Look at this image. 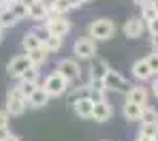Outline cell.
Returning <instances> with one entry per match:
<instances>
[{
    "instance_id": "cell-30",
    "label": "cell",
    "mask_w": 158,
    "mask_h": 141,
    "mask_svg": "<svg viewBox=\"0 0 158 141\" xmlns=\"http://www.w3.org/2000/svg\"><path fill=\"white\" fill-rule=\"evenodd\" d=\"M145 60H148V66L152 68V73H154V75H158V52L150 54V56L145 58Z\"/></svg>"
},
{
    "instance_id": "cell-27",
    "label": "cell",
    "mask_w": 158,
    "mask_h": 141,
    "mask_svg": "<svg viewBox=\"0 0 158 141\" xmlns=\"http://www.w3.org/2000/svg\"><path fill=\"white\" fill-rule=\"evenodd\" d=\"M139 133H141V135H145L148 139H154V135L158 133V124H141Z\"/></svg>"
},
{
    "instance_id": "cell-3",
    "label": "cell",
    "mask_w": 158,
    "mask_h": 141,
    "mask_svg": "<svg viewBox=\"0 0 158 141\" xmlns=\"http://www.w3.org/2000/svg\"><path fill=\"white\" fill-rule=\"evenodd\" d=\"M11 118H17V115H24V111L28 109V98L19 92V88H11L9 94H6V107H4Z\"/></svg>"
},
{
    "instance_id": "cell-7",
    "label": "cell",
    "mask_w": 158,
    "mask_h": 141,
    "mask_svg": "<svg viewBox=\"0 0 158 141\" xmlns=\"http://www.w3.org/2000/svg\"><path fill=\"white\" fill-rule=\"evenodd\" d=\"M56 71H58L69 84H75L79 79V75H81V66H79V62L75 58H62V60L58 62Z\"/></svg>"
},
{
    "instance_id": "cell-32",
    "label": "cell",
    "mask_w": 158,
    "mask_h": 141,
    "mask_svg": "<svg viewBox=\"0 0 158 141\" xmlns=\"http://www.w3.org/2000/svg\"><path fill=\"white\" fill-rule=\"evenodd\" d=\"M9 120H11V115L6 109H0V126H9Z\"/></svg>"
},
{
    "instance_id": "cell-31",
    "label": "cell",
    "mask_w": 158,
    "mask_h": 141,
    "mask_svg": "<svg viewBox=\"0 0 158 141\" xmlns=\"http://www.w3.org/2000/svg\"><path fill=\"white\" fill-rule=\"evenodd\" d=\"M145 28H148L150 34H158V17H156V19H152V22H148Z\"/></svg>"
},
{
    "instance_id": "cell-39",
    "label": "cell",
    "mask_w": 158,
    "mask_h": 141,
    "mask_svg": "<svg viewBox=\"0 0 158 141\" xmlns=\"http://www.w3.org/2000/svg\"><path fill=\"white\" fill-rule=\"evenodd\" d=\"M132 2H135L137 6H141V4H143V2H148V0H132Z\"/></svg>"
},
{
    "instance_id": "cell-33",
    "label": "cell",
    "mask_w": 158,
    "mask_h": 141,
    "mask_svg": "<svg viewBox=\"0 0 158 141\" xmlns=\"http://www.w3.org/2000/svg\"><path fill=\"white\" fill-rule=\"evenodd\" d=\"M9 135H13V133H11V128H9V126H0V141H4Z\"/></svg>"
},
{
    "instance_id": "cell-21",
    "label": "cell",
    "mask_w": 158,
    "mask_h": 141,
    "mask_svg": "<svg viewBox=\"0 0 158 141\" xmlns=\"http://www.w3.org/2000/svg\"><path fill=\"white\" fill-rule=\"evenodd\" d=\"M62 45H64V39L62 36H53V34H49V39L43 43V47L47 49V54H58L62 49Z\"/></svg>"
},
{
    "instance_id": "cell-41",
    "label": "cell",
    "mask_w": 158,
    "mask_h": 141,
    "mask_svg": "<svg viewBox=\"0 0 158 141\" xmlns=\"http://www.w3.org/2000/svg\"><path fill=\"white\" fill-rule=\"evenodd\" d=\"M2 32H4V28H2V24H0V41H2Z\"/></svg>"
},
{
    "instance_id": "cell-12",
    "label": "cell",
    "mask_w": 158,
    "mask_h": 141,
    "mask_svg": "<svg viewBox=\"0 0 158 141\" xmlns=\"http://www.w3.org/2000/svg\"><path fill=\"white\" fill-rule=\"evenodd\" d=\"M131 73H132V77H135L137 81H150V79L154 77V73H152V68L148 66V60H145V58H141V60H137V62L132 64Z\"/></svg>"
},
{
    "instance_id": "cell-26",
    "label": "cell",
    "mask_w": 158,
    "mask_h": 141,
    "mask_svg": "<svg viewBox=\"0 0 158 141\" xmlns=\"http://www.w3.org/2000/svg\"><path fill=\"white\" fill-rule=\"evenodd\" d=\"M17 88H19V92L26 96V98H30L32 96V92L39 88V84H28V81H17Z\"/></svg>"
},
{
    "instance_id": "cell-4",
    "label": "cell",
    "mask_w": 158,
    "mask_h": 141,
    "mask_svg": "<svg viewBox=\"0 0 158 141\" xmlns=\"http://www.w3.org/2000/svg\"><path fill=\"white\" fill-rule=\"evenodd\" d=\"M73 56L75 60H92L96 58V41L85 36H79L77 41L73 43Z\"/></svg>"
},
{
    "instance_id": "cell-9",
    "label": "cell",
    "mask_w": 158,
    "mask_h": 141,
    "mask_svg": "<svg viewBox=\"0 0 158 141\" xmlns=\"http://www.w3.org/2000/svg\"><path fill=\"white\" fill-rule=\"evenodd\" d=\"M122 32H124V36H128V39H139V36H143V32H145V22L141 19V15H132V17H128V19L124 22Z\"/></svg>"
},
{
    "instance_id": "cell-5",
    "label": "cell",
    "mask_w": 158,
    "mask_h": 141,
    "mask_svg": "<svg viewBox=\"0 0 158 141\" xmlns=\"http://www.w3.org/2000/svg\"><path fill=\"white\" fill-rule=\"evenodd\" d=\"M103 88H105L107 92H120V94H126V92L131 90V84H128L118 71L109 68L107 75L103 77Z\"/></svg>"
},
{
    "instance_id": "cell-16",
    "label": "cell",
    "mask_w": 158,
    "mask_h": 141,
    "mask_svg": "<svg viewBox=\"0 0 158 141\" xmlns=\"http://www.w3.org/2000/svg\"><path fill=\"white\" fill-rule=\"evenodd\" d=\"M145 105H135V103H124L122 107V115L126 122H141V113H143Z\"/></svg>"
},
{
    "instance_id": "cell-35",
    "label": "cell",
    "mask_w": 158,
    "mask_h": 141,
    "mask_svg": "<svg viewBox=\"0 0 158 141\" xmlns=\"http://www.w3.org/2000/svg\"><path fill=\"white\" fill-rule=\"evenodd\" d=\"M150 43H152V49L158 52V34H152V36H150Z\"/></svg>"
},
{
    "instance_id": "cell-29",
    "label": "cell",
    "mask_w": 158,
    "mask_h": 141,
    "mask_svg": "<svg viewBox=\"0 0 158 141\" xmlns=\"http://www.w3.org/2000/svg\"><path fill=\"white\" fill-rule=\"evenodd\" d=\"M88 96L94 103H101V101H107V90H88Z\"/></svg>"
},
{
    "instance_id": "cell-8",
    "label": "cell",
    "mask_w": 158,
    "mask_h": 141,
    "mask_svg": "<svg viewBox=\"0 0 158 141\" xmlns=\"http://www.w3.org/2000/svg\"><path fill=\"white\" fill-rule=\"evenodd\" d=\"M32 64H30V58L28 54H17V56L11 58V62L6 64V73H9V77H13V79H19L24 73H26L28 68H30Z\"/></svg>"
},
{
    "instance_id": "cell-14",
    "label": "cell",
    "mask_w": 158,
    "mask_h": 141,
    "mask_svg": "<svg viewBox=\"0 0 158 141\" xmlns=\"http://www.w3.org/2000/svg\"><path fill=\"white\" fill-rule=\"evenodd\" d=\"M126 103H135V105H148V88L141 84L131 85V90L126 92Z\"/></svg>"
},
{
    "instance_id": "cell-24",
    "label": "cell",
    "mask_w": 158,
    "mask_h": 141,
    "mask_svg": "<svg viewBox=\"0 0 158 141\" xmlns=\"http://www.w3.org/2000/svg\"><path fill=\"white\" fill-rule=\"evenodd\" d=\"M9 9L15 13V17H17L19 22H22V19H28V6H26V4H22L19 0H11Z\"/></svg>"
},
{
    "instance_id": "cell-6",
    "label": "cell",
    "mask_w": 158,
    "mask_h": 141,
    "mask_svg": "<svg viewBox=\"0 0 158 141\" xmlns=\"http://www.w3.org/2000/svg\"><path fill=\"white\" fill-rule=\"evenodd\" d=\"M45 28L49 30V34L64 39L73 30V24H71V19H66V15H49L45 22Z\"/></svg>"
},
{
    "instance_id": "cell-22",
    "label": "cell",
    "mask_w": 158,
    "mask_h": 141,
    "mask_svg": "<svg viewBox=\"0 0 158 141\" xmlns=\"http://www.w3.org/2000/svg\"><path fill=\"white\" fill-rule=\"evenodd\" d=\"M158 17V13H156V9H154V4L148 0V2H143L141 4V19L148 24V22H152V19H156Z\"/></svg>"
},
{
    "instance_id": "cell-11",
    "label": "cell",
    "mask_w": 158,
    "mask_h": 141,
    "mask_svg": "<svg viewBox=\"0 0 158 141\" xmlns=\"http://www.w3.org/2000/svg\"><path fill=\"white\" fill-rule=\"evenodd\" d=\"M47 17H49V11H47V6H45L43 0H36L34 4L28 6V19H32L36 24H45Z\"/></svg>"
},
{
    "instance_id": "cell-34",
    "label": "cell",
    "mask_w": 158,
    "mask_h": 141,
    "mask_svg": "<svg viewBox=\"0 0 158 141\" xmlns=\"http://www.w3.org/2000/svg\"><path fill=\"white\" fill-rule=\"evenodd\" d=\"M152 94L158 98V75H156V77H152Z\"/></svg>"
},
{
    "instance_id": "cell-42",
    "label": "cell",
    "mask_w": 158,
    "mask_h": 141,
    "mask_svg": "<svg viewBox=\"0 0 158 141\" xmlns=\"http://www.w3.org/2000/svg\"><path fill=\"white\" fill-rule=\"evenodd\" d=\"M152 141H158V133H156V135H154V139H152Z\"/></svg>"
},
{
    "instance_id": "cell-36",
    "label": "cell",
    "mask_w": 158,
    "mask_h": 141,
    "mask_svg": "<svg viewBox=\"0 0 158 141\" xmlns=\"http://www.w3.org/2000/svg\"><path fill=\"white\" fill-rule=\"evenodd\" d=\"M9 4H11V0H0V11H2V9H6Z\"/></svg>"
},
{
    "instance_id": "cell-18",
    "label": "cell",
    "mask_w": 158,
    "mask_h": 141,
    "mask_svg": "<svg viewBox=\"0 0 158 141\" xmlns=\"http://www.w3.org/2000/svg\"><path fill=\"white\" fill-rule=\"evenodd\" d=\"M41 47V41L36 39V34H34V30H30L24 34V39H22V49H24V54L28 52H34V49H39Z\"/></svg>"
},
{
    "instance_id": "cell-1",
    "label": "cell",
    "mask_w": 158,
    "mask_h": 141,
    "mask_svg": "<svg viewBox=\"0 0 158 141\" xmlns=\"http://www.w3.org/2000/svg\"><path fill=\"white\" fill-rule=\"evenodd\" d=\"M115 30H118V26H115L111 19H107V17H98V19L90 22V26H88V36L94 39L96 43H101V41H109V39H113Z\"/></svg>"
},
{
    "instance_id": "cell-25",
    "label": "cell",
    "mask_w": 158,
    "mask_h": 141,
    "mask_svg": "<svg viewBox=\"0 0 158 141\" xmlns=\"http://www.w3.org/2000/svg\"><path fill=\"white\" fill-rule=\"evenodd\" d=\"M141 124H158V111L154 107H143V113H141Z\"/></svg>"
},
{
    "instance_id": "cell-23",
    "label": "cell",
    "mask_w": 158,
    "mask_h": 141,
    "mask_svg": "<svg viewBox=\"0 0 158 141\" xmlns=\"http://www.w3.org/2000/svg\"><path fill=\"white\" fill-rule=\"evenodd\" d=\"M39 79H41V68L39 66H30L26 73L17 79V81H28V84H39Z\"/></svg>"
},
{
    "instance_id": "cell-28",
    "label": "cell",
    "mask_w": 158,
    "mask_h": 141,
    "mask_svg": "<svg viewBox=\"0 0 158 141\" xmlns=\"http://www.w3.org/2000/svg\"><path fill=\"white\" fill-rule=\"evenodd\" d=\"M34 34H36V39L41 41V45H43V43L49 39V30L45 28V24H39V26L34 28Z\"/></svg>"
},
{
    "instance_id": "cell-37",
    "label": "cell",
    "mask_w": 158,
    "mask_h": 141,
    "mask_svg": "<svg viewBox=\"0 0 158 141\" xmlns=\"http://www.w3.org/2000/svg\"><path fill=\"white\" fill-rule=\"evenodd\" d=\"M19 2H22V4H26V6H30V4H34L36 0H19Z\"/></svg>"
},
{
    "instance_id": "cell-17",
    "label": "cell",
    "mask_w": 158,
    "mask_h": 141,
    "mask_svg": "<svg viewBox=\"0 0 158 141\" xmlns=\"http://www.w3.org/2000/svg\"><path fill=\"white\" fill-rule=\"evenodd\" d=\"M49 103V96H47V92L39 85L34 92H32V96L28 98V107H32V109H41V107H45Z\"/></svg>"
},
{
    "instance_id": "cell-19",
    "label": "cell",
    "mask_w": 158,
    "mask_h": 141,
    "mask_svg": "<svg viewBox=\"0 0 158 141\" xmlns=\"http://www.w3.org/2000/svg\"><path fill=\"white\" fill-rule=\"evenodd\" d=\"M28 58H30V64L32 66H43L45 62H47V58H49V54H47V49L41 45L39 49H34V52H28Z\"/></svg>"
},
{
    "instance_id": "cell-10",
    "label": "cell",
    "mask_w": 158,
    "mask_h": 141,
    "mask_svg": "<svg viewBox=\"0 0 158 141\" xmlns=\"http://www.w3.org/2000/svg\"><path fill=\"white\" fill-rule=\"evenodd\" d=\"M73 105V111L75 115L83 118V120H92V111H94V101L90 96H79V98H73L71 101Z\"/></svg>"
},
{
    "instance_id": "cell-40",
    "label": "cell",
    "mask_w": 158,
    "mask_h": 141,
    "mask_svg": "<svg viewBox=\"0 0 158 141\" xmlns=\"http://www.w3.org/2000/svg\"><path fill=\"white\" fill-rule=\"evenodd\" d=\"M152 4H154V9H156V13H158V0H150Z\"/></svg>"
},
{
    "instance_id": "cell-38",
    "label": "cell",
    "mask_w": 158,
    "mask_h": 141,
    "mask_svg": "<svg viewBox=\"0 0 158 141\" xmlns=\"http://www.w3.org/2000/svg\"><path fill=\"white\" fill-rule=\"evenodd\" d=\"M4 141H19V137H15V135H9Z\"/></svg>"
},
{
    "instance_id": "cell-15",
    "label": "cell",
    "mask_w": 158,
    "mask_h": 141,
    "mask_svg": "<svg viewBox=\"0 0 158 141\" xmlns=\"http://www.w3.org/2000/svg\"><path fill=\"white\" fill-rule=\"evenodd\" d=\"M109 68H111V66L107 64V60H103V58H92V60H90V68H88V71H90V75H92L94 79H103Z\"/></svg>"
},
{
    "instance_id": "cell-20",
    "label": "cell",
    "mask_w": 158,
    "mask_h": 141,
    "mask_svg": "<svg viewBox=\"0 0 158 141\" xmlns=\"http://www.w3.org/2000/svg\"><path fill=\"white\" fill-rule=\"evenodd\" d=\"M0 24H2V28H13L15 24H19V19L15 17V13L6 6V9H2L0 11Z\"/></svg>"
},
{
    "instance_id": "cell-13",
    "label": "cell",
    "mask_w": 158,
    "mask_h": 141,
    "mask_svg": "<svg viewBox=\"0 0 158 141\" xmlns=\"http://www.w3.org/2000/svg\"><path fill=\"white\" fill-rule=\"evenodd\" d=\"M113 115V107L109 105V101H101V103H94V111H92V120L103 124V122H109Z\"/></svg>"
},
{
    "instance_id": "cell-2",
    "label": "cell",
    "mask_w": 158,
    "mask_h": 141,
    "mask_svg": "<svg viewBox=\"0 0 158 141\" xmlns=\"http://www.w3.org/2000/svg\"><path fill=\"white\" fill-rule=\"evenodd\" d=\"M69 81L58 73V71H53V73H49L47 77H45V81H43V90L47 92V96L49 98H58V96H64L66 92H69Z\"/></svg>"
}]
</instances>
